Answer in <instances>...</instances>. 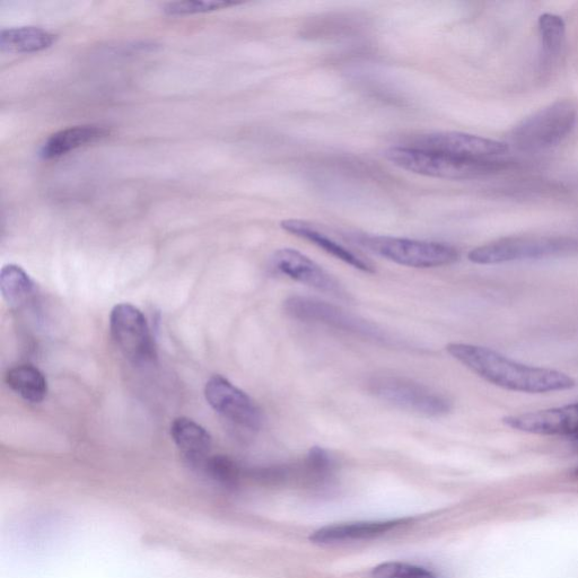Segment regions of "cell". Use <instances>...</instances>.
Wrapping results in <instances>:
<instances>
[{
  "instance_id": "1",
  "label": "cell",
  "mask_w": 578,
  "mask_h": 578,
  "mask_svg": "<svg viewBox=\"0 0 578 578\" xmlns=\"http://www.w3.org/2000/svg\"><path fill=\"white\" fill-rule=\"evenodd\" d=\"M446 352L481 379L506 390L540 394L565 391L576 385L568 374L525 365L487 347L452 343L446 346Z\"/></svg>"
},
{
  "instance_id": "2",
  "label": "cell",
  "mask_w": 578,
  "mask_h": 578,
  "mask_svg": "<svg viewBox=\"0 0 578 578\" xmlns=\"http://www.w3.org/2000/svg\"><path fill=\"white\" fill-rule=\"evenodd\" d=\"M284 311L292 319L303 322H314L334 328L358 338L372 341V343L390 347H404L406 344L392 337L378 324L366 320L359 315L348 312L339 306L306 297L295 295L288 297L284 302Z\"/></svg>"
},
{
  "instance_id": "3",
  "label": "cell",
  "mask_w": 578,
  "mask_h": 578,
  "mask_svg": "<svg viewBox=\"0 0 578 578\" xmlns=\"http://www.w3.org/2000/svg\"><path fill=\"white\" fill-rule=\"evenodd\" d=\"M384 156L401 170L444 180L477 179L502 169L501 162L466 161L414 146L390 147Z\"/></svg>"
},
{
  "instance_id": "4",
  "label": "cell",
  "mask_w": 578,
  "mask_h": 578,
  "mask_svg": "<svg viewBox=\"0 0 578 578\" xmlns=\"http://www.w3.org/2000/svg\"><path fill=\"white\" fill-rule=\"evenodd\" d=\"M367 388L375 398L420 417L440 418L452 410L451 400L443 393L406 376L375 375Z\"/></svg>"
},
{
  "instance_id": "5",
  "label": "cell",
  "mask_w": 578,
  "mask_h": 578,
  "mask_svg": "<svg viewBox=\"0 0 578 578\" xmlns=\"http://www.w3.org/2000/svg\"><path fill=\"white\" fill-rule=\"evenodd\" d=\"M356 240L374 255L410 268L450 266L460 258L457 248L441 242L379 235H358Z\"/></svg>"
},
{
  "instance_id": "6",
  "label": "cell",
  "mask_w": 578,
  "mask_h": 578,
  "mask_svg": "<svg viewBox=\"0 0 578 578\" xmlns=\"http://www.w3.org/2000/svg\"><path fill=\"white\" fill-rule=\"evenodd\" d=\"M578 111L572 101H557L524 119L511 135L519 150L536 152L562 143L576 126Z\"/></svg>"
},
{
  "instance_id": "7",
  "label": "cell",
  "mask_w": 578,
  "mask_h": 578,
  "mask_svg": "<svg viewBox=\"0 0 578 578\" xmlns=\"http://www.w3.org/2000/svg\"><path fill=\"white\" fill-rule=\"evenodd\" d=\"M578 251V241L564 236H519L490 242L469 252L476 265L536 260L569 255Z\"/></svg>"
},
{
  "instance_id": "8",
  "label": "cell",
  "mask_w": 578,
  "mask_h": 578,
  "mask_svg": "<svg viewBox=\"0 0 578 578\" xmlns=\"http://www.w3.org/2000/svg\"><path fill=\"white\" fill-rule=\"evenodd\" d=\"M110 330L121 353L130 363L145 366L155 361L157 354L150 326L136 306L122 303L113 308Z\"/></svg>"
},
{
  "instance_id": "9",
  "label": "cell",
  "mask_w": 578,
  "mask_h": 578,
  "mask_svg": "<svg viewBox=\"0 0 578 578\" xmlns=\"http://www.w3.org/2000/svg\"><path fill=\"white\" fill-rule=\"evenodd\" d=\"M205 397L217 414L234 425L258 431L264 423V415L256 401L221 375L208 380Z\"/></svg>"
},
{
  "instance_id": "10",
  "label": "cell",
  "mask_w": 578,
  "mask_h": 578,
  "mask_svg": "<svg viewBox=\"0 0 578 578\" xmlns=\"http://www.w3.org/2000/svg\"><path fill=\"white\" fill-rule=\"evenodd\" d=\"M411 146L475 162L495 161L510 150L509 145L497 140L452 131L420 136Z\"/></svg>"
},
{
  "instance_id": "11",
  "label": "cell",
  "mask_w": 578,
  "mask_h": 578,
  "mask_svg": "<svg viewBox=\"0 0 578 578\" xmlns=\"http://www.w3.org/2000/svg\"><path fill=\"white\" fill-rule=\"evenodd\" d=\"M271 267L278 274L295 280L297 283L318 289L339 300L349 301L350 299L345 287L334 276L300 251L289 248L276 251L271 258Z\"/></svg>"
},
{
  "instance_id": "12",
  "label": "cell",
  "mask_w": 578,
  "mask_h": 578,
  "mask_svg": "<svg viewBox=\"0 0 578 578\" xmlns=\"http://www.w3.org/2000/svg\"><path fill=\"white\" fill-rule=\"evenodd\" d=\"M503 422L515 431L523 433L571 437L578 433V402L564 407L505 417Z\"/></svg>"
},
{
  "instance_id": "13",
  "label": "cell",
  "mask_w": 578,
  "mask_h": 578,
  "mask_svg": "<svg viewBox=\"0 0 578 578\" xmlns=\"http://www.w3.org/2000/svg\"><path fill=\"white\" fill-rule=\"evenodd\" d=\"M282 229L302 240L308 241L327 252L328 255L343 261L344 264L353 267L365 274H375L376 270L369 260L357 255L346 245L339 243L330 235L324 233L317 226L302 220H286L280 223Z\"/></svg>"
},
{
  "instance_id": "14",
  "label": "cell",
  "mask_w": 578,
  "mask_h": 578,
  "mask_svg": "<svg viewBox=\"0 0 578 578\" xmlns=\"http://www.w3.org/2000/svg\"><path fill=\"white\" fill-rule=\"evenodd\" d=\"M409 520L367 521L328 525L311 536V541L319 545H339L348 542L370 540L383 536L407 524Z\"/></svg>"
},
{
  "instance_id": "15",
  "label": "cell",
  "mask_w": 578,
  "mask_h": 578,
  "mask_svg": "<svg viewBox=\"0 0 578 578\" xmlns=\"http://www.w3.org/2000/svg\"><path fill=\"white\" fill-rule=\"evenodd\" d=\"M171 436L192 466H204L213 441L203 426L189 418L180 417L174 419L171 425Z\"/></svg>"
},
{
  "instance_id": "16",
  "label": "cell",
  "mask_w": 578,
  "mask_h": 578,
  "mask_svg": "<svg viewBox=\"0 0 578 578\" xmlns=\"http://www.w3.org/2000/svg\"><path fill=\"white\" fill-rule=\"evenodd\" d=\"M110 135V130L100 126H76L51 135L41 148L42 159L51 160L66 155L85 145L99 142Z\"/></svg>"
},
{
  "instance_id": "17",
  "label": "cell",
  "mask_w": 578,
  "mask_h": 578,
  "mask_svg": "<svg viewBox=\"0 0 578 578\" xmlns=\"http://www.w3.org/2000/svg\"><path fill=\"white\" fill-rule=\"evenodd\" d=\"M57 35L35 26L7 29L0 32V48L11 54H34L56 42Z\"/></svg>"
},
{
  "instance_id": "18",
  "label": "cell",
  "mask_w": 578,
  "mask_h": 578,
  "mask_svg": "<svg viewBox=\"0 0 578 578\" xmlns=\"http://www.w3.org/2000/svg\"><path fill=\"white\" fill-rule=\"evenodd\" d=\"M6 383L14 392L31 404H40L47 397L48 382L38 367L24 364L13 367L6 374Z\"/></svg>"
},
{
  "instance_id": "19",
  "label": "cell",
  "mask_w": 578,
  "mask_h": 578,
  "mask_svg": "<svg viewBox=\"0 0 578 578\" xmlns=\"http://www.w3.org/2000/svg\"><path fill=\"white\" fill-rule=\"evenodd\" d=\"M0 291L8 305L20 308L31 299L34 283L20 266L7 265L0 273Z\"/></svg>"
},
{
  "instance_id": "20",
  "label": "cell",
  "mask_w": 578,
  "mask_h": 578,
  "mask_svg": "<svg viewBox=\"0 0 578 578\" xmlns=\"http://www.w3.org/2000/svg\"><path fill=\"white\" fill-rule=\"evenodd\" d=\"M541 35L542 63L553 64L562 52L566 25L562 17L555 14H544L539 19Z\"/></svg>"
},
{
  "instance_id": "21",
  "label": "cell",
  "mask_w": 578,
  "mask_h": 578,
  "mask_svg": "<svg viewBox=\"0 0 578 578\" xmlns=\"http://www.w3.org/2000/svg\"><path fill=\"white\" fill-rule=\"evenodd\" d=\"M335 467V460L332 459L329 452L319 448V446H314L309 451L300 472L310 483L323 485L334 476Z\"/></svg>"
},
{
  "instance_id": "22",
  "label": "cell",
  "mask_w": 578,
  "mask_h": 578,
  "mask_svg": "<svg viewBox=\"0 0 578 578\" xmlns=\"http://www.w3.org/2000/svg\"><path fill=\"white\" fill-rule=\"evenodd\" d=\"M372 578H442L423 566L409 563L389 562L372 569Z\"/></svg>"
},
{
  "instance_id": "23",
  "label": "cell",
  "mask_w": 578,
  "mask_h": 578,
  "mask_svg": "<svg viewBox=\"0 0 578 578\" xmlns=\"http://www.w3.org/2000/svg\"><path fill=\"white\" fill-rule=\"evenodd\" d=\"M234 5L236 3L216 2V0H209V2H201V0L190 2V0H187V2L169 3L164 7V12L170 16H185L223 10V8Z\"/></svg>"
},
{
  "instance_id": "24",
  "label": "cell",
  "mask_w": 578,
  "mask_h": 578,
  "mask_svg": "<svg viewBox=\"0 0 578 578\" xmlns=\"http://www.w3.org/2000/svg\"><path fill=\"white\" fill-rule=\"evenodd\" d=\"M204 467L216 479L225 484H235L239 480L241 471L238 464L231 459L216 455V457L208 458Z\"/></svg>"
},
{
  "instance_id": "25",
  "label": "cell",
  "mask_w": 578,
  "mask_h": 578,
  "mask_svg": "<svg viewBox=\"0 0 578 578\" xmlns=\"http://www.w3.org/2000/svg\"><path fill=\"white\" fill-rule=\"evenodd\" d=\"M571 441H572L574 448L578 451V433L571 436Z\"/></svg>"
},
{
  "instance_id": "26",
  "label": "cell",
  "mask_w": 578,
  "mask_h": 578,
  "mask_svg": "<svg viewBox=\"0 0 578 578\" xmlns=\"http://www.w3.org/2000/svg\"><path fill=\"white\" fill-rule=\"evenodd\" d=\"M575 475L578 476V468L575 469Z\"/></svg>"
}]
</instances>
